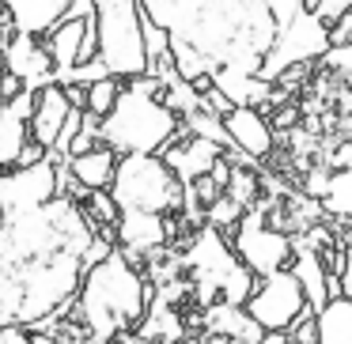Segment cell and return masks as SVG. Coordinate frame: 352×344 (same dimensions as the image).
Listing matches in <instances>:
<instances>
[{"instance_id":"obj_3","label":"cell","mask_w":352,"mask_h":344,"mask_svg":"<svg viewBox=\"0 0 352 344\" xmlns=\"http://www.w3.org/2000/svg\"><path fill=\"white\" fill-rule=\"evenodd\" d=\"M95 19V61L110 80L148 76L144 54V12L140 0H91Z\"/></svg>"},{"instance_id":"obj_14","label":"cell","mask_w":352,"mask_h":344,"mask_svg":"<svg viewBox=\"0 0 352 344\" xmlns=\"http://www.w3.org/2000/svg\"><path fill=\"white\" fill-rule=\"evenodd\" d=\"M220 159H223V148L212 144V140H201V137H186L182 144H170L163 152V163H167L170 174L182 185H193L197 178H208Z\"/></svg>"},{"instance_id":"obj_2","label":"cell","mask_w":352,"mask_h":344,"mask_svg":"<svg viewBox=\"0 0 352 344\" xmlns=\"http://www.w3.org/2000/svg\"><path fill=\"white\" fill-rule=\"evenodd\" d=\"M163 84L155 76L125 80L118 102L99 125V144L114 155H163L182 133V117L160 99Z\"/></svg>"},{"instance_id":"obj_10","label":"cell","mask_w":352,"mask_h":344,"mask_svg":"<svg viewBox=\"0 0 352 344\" xmlns=\"http://www.w3.org/2000/svg\"><path fill=\"white\" fill-rule=\"evenodd\" d=\"M0 61L8 76H16L27 91H38L46 84H57V69L46 54V42L42 38H31V34H16L12 31L8 38L0 42Z\"/></svg>"},{"instance_id":"obj_12","label":"cell","mask_w":352,"mask_h":344,"mask_svg":"<svg viewBox=\"0 0 352 344\" xmlns=\"http://www.w3.org/2000/svg\"><path fill=\"white\" fill-rule=\"evenodd\" d=\"M223 133H228V148H235L246 159H265L273 152V125L265 122V114L254 106H231L220 117Z\"/></svg>"},{"instance_id":"obj_31","label":"cell","mask_w":352,"mask_h":344,"mask_svg":"<svg viewBox=\"0 0 352 344\" xmlns=\"http://www.w3.org/2000/svg\"><path fill=\"white\" fill-rule=\"evenodd\" d=\"M322 65H326L329 72H352V42H344V46H329L326 54H322Z\"/></svg>"},{"instance_id":"obj_20","label":"cell","mask_w":352,"mask_h":344,"mask_svg":"<svg viewBox=\"0 0 352 344\" xmlns=\"http://www.w3.org/2000/svg\"><path fill=\"white\" fill-rule=\"evenodd\" d=\"M205 325L216 336V344H258L261 341V329L250 321V314L243 306L212 303L205 314Z\"/></svg>"},{"instance_id":"obj_11","label":"cell","mask_w":352,"mask_h":344,"mask_svg":"<svg viewBox=\"0 0 352 344\" xmlns=\"http://www.w3.org/2000/svg\"><path fill=\"white\" fill-rule=\"evenodd\" d=\"M16 34L46 38L61 19L69 16H91V0H0Z\"/></svg>"},{"instance_id":"obj_8","label":"cell","mask_w":352,"mask_h":344,"mask_svg":"<svg viewBox=\"0 0 352 344\" xmlns=\"http://www.w3.org/2000/svg\"><path fill=\"white\" fill-rule=\"evenodd\" d=\"M243 310L250 314V321L261 333H288L299 318L311 314V306H307V299H303L299 280L284 268V273L261 276V280L254 284V291L243 303Z\"/></svg>"},{"instance_id":"obj_7","label":"cell","mask_w":352,"mask_h":344,"mask_svg":"<svg viewBox=\"0 0 352 344\" xmlns=\"http://www.w3.org/2000/svg\"><path fill=\"white\" fill-rule=\"evenodd\" d=\"M231 231H235V235H231V250H235V257L254 273V280L273 276V273H284V268L292 265L296 238H292L288 231L273 227L261 208H254V212L246 208L243 220H239Z\"/></svg>"},{"instance_id":"obj_25","label":"cell","mask_w":352,"mask_h":344,"mask_svg":"<svg viewBox=\"0 0 352 344\" xmlns=\"http://www.w3.org/2000/svg\"><path fill=\"white\" fill-rule=\"evenodd\" d=\"M118 91H122V80H110V76H102V80H95V84H87V87H84V114L91 117L95 125H99L102 117L114 110Z\"/></svg>"},{"instance_id":"obj_18","label":"cell","mask_w":352,"mask_h":344,"mask_svg":"<svg viewBox=\"0 0 352 344\" xmlns=\"http://www.w3.org/2000/svg\"><path fill=\"white\" fill-rule=\"evenodd\" d=\"M61 167H65V174H69L84 193H99V190H110V178H114L118 155L110 152L107 144H95V148H87V152L65 155Z\"/></svg>"},{"instance_id":"obj_6","label":"cell","mask_w":352,"mask_h":344,"mask_svg":"<svg viewBox=\"0 0 352 344\" xmlns=\"http://www.w3.org/2000/svg\"><path fill=\"white\" fill-rule=\"evenodd\" d=\"M329 49V27L318 23L311 12H299L296 19H288L284 27H276L273 46L261 57L258 76L265 84H276L280 76H288L292 69H303L311 61H322V54Z\"/></svg>"},{"instance_id":"obj_27","label":"cell","mask_w":352,"mask_h":344,"mask_svg":"<svg viewBox=\"0 0 352 344\" xmlns=\"http://www.w3.org/2000/svg\"><path fill=\"white\" fill-rule=\"evenodd\" d=\"M223 193H228L235 205L250 208V205H254V193H258V178H254L250 170H231V174H228V185H223Z\"/></svg>"},{"instance_id":"obj_9","label":"cell","mask_w":352,"mask_h":344,"mask_svg":"<svg viewBox=\"0 0 352 344\" xmlns=\"http://www.w3.org/2000/svg\"><path fill=\"white\" fill-rule=\"evenodd\" d=\"M61 197V163L50 159L34 167H12L0 174V216H23Z\"/></svg>"},{"instance_id":"obj_1","label":"cell","mask_w":352,"mask_h":344,"mask_svg":"<svg viewBox=\"0 0 352 344\" xmlns=\"http://www.w3.org/2000/svg\"><path fill=\"white\" fill-rule=\"evenodd\" d=\"M148 303H152V288L140 276V268L129 261V253L118 250V246H110L99 261L84 268L76 306L80 318H84V329L99 344L137 329L148 314Z\"/></svg>"},{"instance_id":"obj_36","label":"cell","mask_w":352,"mask_h":344,"mask_svg":"<svg viewBox=\"0 0 352 344\" xmlns=\"http://www.w3.org/2000/svg\"><path fill=\"white\" fill-rule=\"evenodd\" d=\"M27 344H57V336H54V333H38V329H31V333H27Z\"/></svg>"},{"instance_id":"obj_40","label":"cell","mask_w":352,"mask_h":344,"mask_svg":"<svg viewBox=\"0 0 352 344\" xmlns=\"http://www.w3.org/2000/svg\"><path fill=\"white\" fill-rule=\"evenodd\" d=\"M0 174H4V170H0Z\"/></svg>"},{"instance_id":"obj_29","label":"cell","mask_w":352,"mask_h":344,"mask_svg":"<svg viewBox=\"0 0 352 344\" xmlns=\"http://www.w3.org/2000/svg\"><path fill=\"white\" fill-rule=\"evenodd\" d=\"M307 12H311V16L318 19V23L333 27L341 16H349V12H352V0H314V4H311Z\"/></svg>"},{"instance_id":"obj_23","label":"cell","mask_w":352,"mask_h":344,"mask_svg":"<svg viewBox=\"0 0 352 344\" xmlns=\"http://www.w3.org/2000/svg\"><path fill=\"white\" fill-rule=\"evenodd\" d=\"M140 336H144V341L175 344V341H182V318H178L167 303H155V306L148 303V314H144V321H140Z\"/></svg>"},{"instance_id":"obj_22","label":"cell","mask_w":352,"mask_h":344,"mask_svg":"<svg viewBox=\"0 0 352 344\" xmlns=\"http://www.w3.org/2000/svg\"><path fill=\"white\" fill-rule=\"evenodd\" d=\"M318 344H352V299L333 295L322 310H314Z\"/></svg>"},{"instance_id":"obj_39","label":"cell","mask_w":352,"mask_h":344,"mask_svg":"<svg viewBox=\"0 0 352 344\" xmlns=\"http://www.w3.org/2000/svg\"><path fill=\"white\" fill-rule=\"evenodd\" d=\"M311 4H314V0H307V8H311Z\"/></svg>"},{"instance_id":"obj_28","label":"cell","mask_w":352,"mask_h":344,"mask_svg":"<svg viewBox=\"0 0 352 344\" xmlns=\"http://www.w3.org/2000/svg\"><path fill=\"white\" fill-rule=\"evenodd\" d=\"M333 284H337V295L352 299V235H349V242L341 246V257H337V265H333Z\"/></svg>"},{"instance_id":"obj_26","label":"cell","mask_w":352,"mask_h":344,"mask_svg":"<svg viewBox=\"0 0 352 344\" xmlns=\"http://www.w3.org/2000/svg\"><path fill=\"white\" fill-rule=\"evenodd\" d=\"M243 212H246L243 205H235V200H231L228 193H220V197H216L212 205L205 208V220H208V227L220 231V227H235V223L243 220Z\"/></svg>"},{"instance_id":"obj_4","label":"cell","mask_w":352,"mask_h":344,"mask_svg":"<svg viewBox=\"0 0 352 344\" xmlns=\"http://www.w3.org/2000/svg\"><path fill=\"white\" fill-rule=\"evenodd\" d=\"M186 265L193 273V288L197 299L205 306L212 303H228V306H243L254 291V273L235 257L231 242L220 235L216 227H201L193 235L190 250H186Z\"/></svg>"},{"instance_id":"obj_32","label":"cell","mask_w":352,"mask_h":344,"mask_svg":"<svg viewBox=\"0 0 352 344\" xmlns=\"http://www.w3.org/2000/svg\"><path fill=\"white\" fill-rule=\"evenodd\" d=\"M288 341H292V344H318V329H314V314H307V318H299L296 325L288 329Z\"/></svg>"},{"instance_id":"obj_19","label":"cell","mask_w":352,"mask_h":344,"mask_svg":"<svg viewBox=\"0 0 352 344\" xmlns=\"http://www.w3.org/2000/svg\"><path fill=\"white\" fill-rule=\"evenodd\" d=\"M31 99H34V91H23V95H16L12 102H4V106H0V170L16 167L23 144L31 140V133H27Z\"/></svg>"},{"instance_id":"obj_21","label":"cell","mask_w":352,"mask_h":344,"mask_svg":"<svg viewBox=\"0 0 352 344\" xmlns=\"http://www.w3.org/2000/svg\"><path fill=\"white\" fill-rule=\"evenodd\" d=\"M212 87L231 102V106L261 110L269 99H273V84H265L261 76H250V72H235V69H216L212 72Z\"/></svg>"},{"instance_id":"obj_5","label":"cell","mask_w":352,"mask_h":344,"mask_svg":"<svg viewBox=\"0 0 352 344\" xmlns=\"http://www.w3.org/2000/svg\"><path fill=\"white\" fill-rule=\"evenodd\" d=\"M107 193L118 212L170 216L182 205L186 185L170 174L163 155H118V167Z\"/></svg>"},{"instance_id":"obj_37","label":"cell","mask_w":352,"mask_h":344,"mask_svg":"<svg viewBox=\"0 0 352 344\" xmlns=\"http://www.w3.org/2000/svg\"><path fill=\"white\" fill-rule=\"evenodd\" d=\"M258 344H288V336H284V333H261Z\"/></svg>"},{"instance_id":"obj_35","label":"cell","mask_w":352,"mask_h":344,"mask_svg":"<svg viewBox=\"0 0 352 344\" xmlns=\"http://www.w3.org/2000/svg\"><path fill=\"white\" fill-rule=\"evenodd\" d=\"M333 167H337V170H341V167H352V140H349V144H344L341 152L333 155Z\"/></svg>"},{"instance_id":"obj_38","label":"cell","mask_w":352,"mask_h":344,"mask_svg":"<svg viewBox=\"0 0 352 344\" xmlns=\"http://www.w3.org/2000/svg\"><path fill=\"white\" fill-rule=\"evenodd\" d=\"M175 344H208V341H201V336H182V341H175Z\"/></svg>"},{"instance_id":"obj_16","label":"cell","mask_w":352,"mask_h":344,"mask_svg":"<svg viewBox=\"0 0 352 344\" xmlns=\"http://www.w3.org/2000/svg\"><path fill=\"white\" fill-rule=\"evenodd\" d=\"M118 235V250L125 253H152L170 238V223L167 216H144V212H118L114 223Z\"/></svg>"},{"instance_id":"obj_34","label":"cell","mask_w":352,"mask_h":344,"mask_svg":"<svg viewBox=\"0 0 352 344\" xmlns=\"http://www.w3.org/2000/svg\"><path fill=\"white\" fill-rule=\"evenodd\" d=\"M326 185H329V174H326V170H311V178H307V193L322 200V193H326Z\"/></svg>"},{"instance_id":"obj_15","label":"cell","mask_w":352,"mask_h":344,"mask_svg":"<svg viewBox=\"0 0 352 344\" xmlns=\"http://www.w3.org/2000/svg\"><path fill=\"white\" fill-rule=\"evenodd\" d=\"M87 34H95V19L91 16H69L42 38L46 42L50 61H54V69H57V76H65V72H72V69L84 65V38Z\"/></svg>"},{"instance_id":"obj_17","label":"cell","mask_w":352,"mask_h":344,"mask_svg":"<svg viewBox=\"0 0 352 344\" xmlns=\"http://www.w3.org/2000/svg\"><path fill=\"white\" fill-rule=\"evenodd\" d=\"M288 273L299 280L311 314L322 310V306H326V299H329V265H326V257H322L311 242H296V253H292Z\"/></svg>"},{"instance_id":"obj_30","label":"cell","mask_w":352,"mask_h":344,"mask_svg":"<svg viewBox=\"0 0 352 344\" xmlns=\"http://www.w3.org/2000/svg\"><path fill=\"white\" fill-rule=\"evenodd\" d=\"M269 16H273L276 27H284L288 19H296L299 12H307V0H265Z\"/></svg>"},{"instance_id":"obj_24","label":"cell","mask_w":352,"mask_h":344,"mask_svg":"<svg viewBox=\"0 0 352 344\" xmlns=\"http://www.w3.org/2000/svg\"><path fill=\"white\" fill-rule=\"evenodd\" d=\"M322 208H326L333 220L352 223V167H341L329 174V185L322 193Z\"/></svg>"},{"instance_id":"obj_13","label":"cell","mask_w":352,"mask_h":344,"mask_svg":"<svg viewBox=\"0 0 352 344\" xmlns=\"http://www.w3.org/2000/svg\"><path fill=\"white\" fill-rule=\"evenodd\" d=\"M72 102L65 95L61 84H46L34 91L31 99V117H27V133H31V144H38L42 152H54L57 137H61V125L69 117Z\"/></svg>"},{"instance_id":"obj_33","label":"cell","mask_w":352,"mask_h":344,"mask_svg":"<svg viewBox=\"0 0 352 344\" xmlns=\"http://www.w3.org/2000/svg\"><path fill=\"white\" fill-rule=\"evenodd\" d=\"M344 42H352V12L329 27V46H344Z\"/></svg>"}]
</instances>
